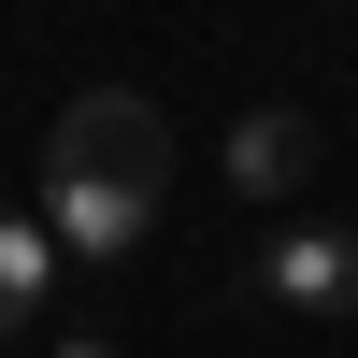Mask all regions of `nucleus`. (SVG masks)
<instances>
[{
	"label": "nucleus",
	"instance_id": "obj_2",
	"mask_svg": "<svg viewBox=\"0 0 358 358\" xmlns=\"http://www.w3.org/2000/svg\"><path fill=\"white\" fill-rule=\"evenodd\" d=\"M258 287L287 315H358V229H273L258 244Z\"/></svg>",
	"mask_w": 358,
	"mask_h": 358
},
{
	"label": "nucleus",
	"instance_id": "obj_1",
	"mask_svg": "<svg viewBox=\"0 0 358 358\" xmlns=\"http://www.w3.org/2000/svg\"><path fill=\"white\" fill-rule=\"evenodd\" d=\"M158 187H172V115L129 101V86H86L43 143V229L72 258H129L158 229Z\"/></svg>",
	"mask_w": 358,
	"mask_h": 358
},
{
	"label": "nucleus",
	"instance_id": "obj_5",
	"mask_svg": "<svg viewBox=\"0 0 358 358\" xmlns=\"http://www.w3.org/2000/svg\"><path fill=\"white\" fill-rule=\"evenodd\" d=\"M57 358H101V344H57Z\"/></svg>",
	"mask_w": 358,
	"mask_h": 358
},
{
	"label": "nucleus",
	"instance_id": "obj_3",
	"mask_svg": "<svg viewBox=\"0 0 358 358\" xmlns=\"http://www.w3.org/2000/svg\"><path fill=\"white\" fill-rule=\"evenodd\" d=\"M301 172H315V115H287V101H258L244 129H229V187H244V201H287Z\"/></svg>",
	"mask_w": 358,
	"mask_h": 358
},
{
	"label": "nucleus",
	"instance_id": "obj_4",
	"mask_svg": "<svg viewBox=\"0 0 358 358\" xmlns=\"http://www.w3.org/2000/svg\"><path fill=\"white\" fill-rule=\"evenodd\" d=\"M43 273H57V244L29 215H0V330H29V301H43Z\"/></svg>",
	"mask_w": 358,
	"mask_h": 358
}]
</instances>
